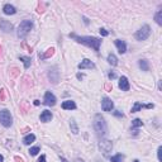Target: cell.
<instances>
[{"mask_svg":"<svg viewBox=\"0 0 162 162\" xmlns=\"http://www.w3.org/2000/svg\"><path fill=\"white\" fill-rule=\"evenodd\" d=\"M161 152H162V147H161V146H160V147H158V149H157V158H158V161H162L161 160Z\"/></svg>","mask_w":162,"mask_h":162,"instance_id":"cell-31","label":"cell"},{"mask_svg":"<svg viewBox=\"0 0 162 162\" xmlns=\"http://www.w3.org/2000/svg\"><path fill=\"white\" fill-rule=\"evenodd\" d=\"M34 105H39V100H34Z\"/></svg>","mask_w":162,"mask_h":162,"instance_id":"cell-38","label":"cell"},{"mask_svg":"<svg viewBox=\"0 0 162 162\" xmlns=\"http://www.w3.org/2000/svg\"><path fill=\"white\" fill-rule=\"evenodd\" d=\"M105 87H106V90H109V91H110V90H112V89H113V86H112V85H110V84H109V82H108V84H106V85H105Z\"/></svg>","mask_w":162,"mask_h":162,"instance_id":"cell-33","label":"cell"},{"mask_svg":"<svg viewBox=\"0 0 162 162\" xmlns=\"http://www.w3.org/2000/svg\"><path fill=\"white\" fill-rule=\"evenodd\" d=\"M0 162H4V157H3L1 155H0Z\"/></svg>","mask_w":162,"mask_h":162,"instance_id":"cell-39","label":"cell"},{"mask_svg":"<svg viewBox=\"0 0 162 162\" xmlns=\"http://www.w3.org/2000/svg\"><path fill=\"white\" fill-rule=\"evenodd\" d=\"M0 29L4 33H9L13 30V24L8 22L7 19H4V18H0Z\"/></svg>","mask_w":162,"mask_h":162,"instance_id":"cell-9","label":"cell"},{"mask_svg":"<svg viewBox=\"0 0 162 162\" xmlns=\"http://www.w3.org/2000/svg\"><path fill=\"white\" fill-rule=\"evenodd\" d=\"M82 77H84V75H82V74H77V79H79V80H81Z\"/></svg>","mask_w":162,"mask_h":162,"instance_id":"cell-35","label":"cell"},{"mask_svg":"<svg viewBox=\"0 0 162 162\" xmlns=\"http://www.w3.org/2000/svg\"><path fill=\"white\" fill-rule=\"evenodd\" d=\"M60 158H61V162H69V161H67L65 157H62V156H60Z\"/></svg>","mask_w":162,"mask_h":162,"instance_id":"cell-34","label":"cell"},{"mask_svg":"<svg viewBox=\"0 0 162 162\" xmlns=\"http://www.w3.org/2000/svg\"><path fill=\"white\" fill-rule=\"evenodd\" d=\"M0 124L5 128L11 127V124H13V117H11L10 112L8 109L0 110Z\"/></svg>","mask_w":162,"mask_h":162,"instance_id":"cell-4","label":"cell"},{"mask_svg":"<svg viewBox=\"0 0 162 162\" xmlns=\"http://www.w3.org/2000/svg\"><path fill=\"white\" fill-rule=\"evenodd\" d=\"M99 32H100V34H102L103 37H106V36H109V32H108V30H106L105 28H100Z\"/></svg>","mask_w":162,"mask_h":162,"instance_id":"cell-27","label":"cell"},{"mask_svg":"<svg viewBox=\"0 0 162 162\" xmlns=\"http://www.w3.org/2000/svg\"><path fill=\"white\" fill-rule=\"evenodd\" d=\"M138 66L142 71H149V65L147 60H139L138 61Z\"/></svg>","mask_w":162,"mask_h":162,"instance_id":"cell-18","label":"cell"},{"mask_svg":"<svg viewBox=\"0 0 162 162\" xmlns=\"http://www.w3.org/2000/svg\"><path fill=\"white\" fill-rule=\"evenodd\" d=\"M149 34H151V28H149V26L146 24L136 32V39L137 41H146L149 37Z\"/></svg>","mask_w":162,"mask_h":162,"instance_id":"cell-5","label":"cell"},{"mask_svg":"<svg viewBox=\"0 0 162 162\" xmlns=\"http://www.w3.org/2000/svg\"><path fill=\"white\" fill-rule=\"evenodd\" d=\"M38 162H46V156H44V155H42L41 157L38 158Z\"/></svg>","mask_w":162,"mask_h":162,"instance_id":"cell-32","label":"cell"},{"mask_svg":"<svg viewBox=\"0 0 162 162\" xmlns=\"http://www.w3.org/2000/svg\"><path fill=\"white\" fill-rule=\"evenodd\" d=\"M108 77H109V80H114V79H117V74L114 71H112L108 74Z\"/></svg>","mask_w":162,"mask_h":162,"instance_id":"cell-28","label":"cell"},{"mask_svg":"<svg viewBox=\"0 0 162 162\" xmlns=\"http://www.w3.org/2000/svg\"><path fill=\"white\" fill-rule=\"evenodd\" d=\"M70 128H71V132L74 134H79V127H77V124H76L75 119H71V120H70Z\"/></svg>","mask_w":162,"mask_h":162,"instance_id":"cell-20","label":"cell"},{"mask_svg":"<svg viewBox=\"0 0 162 162\" xmlns=\"http://www.w3.org/2000/svg\"><path fill=\"white\" fill-rule=\"evenodd\" d=\"M142 125H143V122L138 118L132 120V127H134V128H139V127H142Z\"/></svg>","mask_w":162,"mask_h":162,"instance_id":"cell-26","label":"cell"},{"mask_svg":"<svg viewBox=\"0 0 162 162\" xmlns=\"http://www.w3.org/2000/svg\"><path fill=\"white\" fill-rule=\"evenodd\" d=\"M93 125H94V129H95L96 134L99 137H104L108 133V124H106L105 119H104L102 114H95Z\"/></svg>","mask_w":162,"mask_h":162,"instance_id":"cell-2","label":"cell"},{"mask_svg":"<svg viewBox=\"0 0 162 162\" xmlns=\"http://www.w3.org/2000/svg\"><path fill=\"white\" fill-rule=\"evenodd\" d=\"M15 161H17V162H23V160H22V158H19V157H15Z\"/></svg>","mask_w":162,"mask_h":162,"instance_id":"cell-37","label":"cell"},{"mask_svg":"<svg viewBox=\"0 0 162 162\" xmlns=\"http://www.w3.org/2000/svg\"><path fill=\"white\" fill-rule=\"evenodd\" d=\"M56 102H57L56 96H54L51 91H46V94H44V105L53 106V105H56Z\"/></svg>","mask_w":162,"mask_h":162,"instance_id":"cell-7","label":"cell"},{"mask_svg":"<svg viewBox=\"0 0 162 162\" xmlns=\"http://www.w3.org/2000/svg\"><path fill=\"white\" fill-rule=\"evenodd\" d=\"M155 20L158 26H162V10H158L155 15Z\"/></svg>","mask_w":162,"mask_h":162,"instance_id":"cell-23","label":"cell"},{"mask_svg":"<svg viewBox=\"0 0 162 162\" xmlns=\"http://www.w3.org/2000/svg\"><path fill=\"white\" fill-rule=\"evenodd\" d=\"M53 53H54V48H48L47 52H46L44 54H42V56H39V57H42L43 60H46V58H48V57H51Z\"/></svg>","mask_w":162,"mask_h":162,"instance_id":"cell-24","label":"cell"},{"mask_svg":"<svg viewBox=\"0 0 162 162\" xmlns=\"http://www.w3.org/2000/svg\"><path fill=\"white\" fill-rule=\"evenodd\" d=\"M114 43H115V46H117V48H118V51H119V53L120 54H123V53L127 52V43H125L124 41H122V39H117Z\"/></svg>","mask_w":162,"mask_h":162,"instance_id":"cell-13","label":"cell"},{"mask_svg":"<svg viewBox=\"0 0 162 162\" xmlns=\"http://www.w3.org/2000/svg\"><path fill=\"white\" fill-rule=\"evenodd\" d=\"M123 161H124V155H122V153H118L110 157V162H123Z\"/></svg>","mask_w":162,"mask_h":162,"instance_id":"cell-22","label":"cell"},{"mask_svg":"<svg viewBox=\"0 0 162 162\" xmlns=\"http://www.w3.org/2000/svg\"><path fill=\"white\" fill-rule=\"evenodd\" d=\"M113 114H114L115 117H118V118H123V117H124V114H123V113H122V112H119V110H115L114 113H113Z\"/></svg>","mask_w":162,"mask_h":162,"instance_id":"cell-30","label":"cell"},{"mask_svg":"<svg viewBox=\"0 0 162 162\" xmlns=\"http://www.w3.org/2000/svg\"><path fill=\"white\" fill-rule=\"evenodd\" d=\"M19 60L23 61L24 69H29V66H30V57H28V56H19Z\"/></svg>","mask_w":162,"mask_h":162,"instance_id":"cell-21","label":"cell"},{"mask_svg":"<svg viewBox=\"0 0 162 162\" xmlns=\"http://www.w3.org/2000/svg\"><path fill=\"white\" fill-rule=\"evenodd\" d=\"M52 113L50 110H43L41 113V117H39V119H41V122H43V123H48V122L52 120Z\"/></svg>","mask_w":162,"mask_h":162,"instance_id":"cell-14","label":"cell"},{"mask_svg":"<svg viewBox=\"0 0 162 162\" xmlns=\"http://www.w3.org/2000/svg\"><path fill=\"white\" fill-rule=\"evenodd\" d=\"M74 162H84V160H82V158H76Z\"/></svg>","mask_w":162,"mask_h":162,"instance_id":"cell-36","label":"cell"},{"mask_svg":"<svg viewBox=\"0 0 162 162\" xmlns=\"http://www.w3.org/2000/svg\"><path fill=\"white\" fill-rule=\"evenodd\" d=\"M61 106H62V109H65V110H75L76 109V104H75V102H72V100H66V102H63L61 104Z\"/></svg>","mask_w":162,"mask_h":162,"instance_id":"cell-15","label":"cell"},{"mask_svg":"<svg viewBox=\"0 0 162 162\" xmlns=\"http://www.w3.org/2000/svg\"><path fill=\"white\" fill-rule=\"evenodd\" d=\"M99 149L103 152L104 156H106L109 152H112V149H113L112 140H109V139H102L99 142Z\"/></svg>","mask_w":162,"mask_h":162,"instance_id":"cell-6","label":"cell"},{"mask_svg":"<svg viewBox=\"0 0 162 162\" xmlns=\"http://www.w3.org/2000/svg\"><path fill=\"white\" fill-rule=\"evenodd\" d=\"M36 140V136L33 133H30V134H28V136H26L24 137V139H23V143L26 146H29V145H32L33 142Z\"/></svg>","mask_w":162,"mask_h":162,"instance_id":"cell-17","label":"cell"},{"mask_svg":"<svg viewBox=\"0 0 162 162\" xmlns=\"http://www.w3.org/2000/svg\"><path fill=\"white\" fill-rule=\"evenodd\" d=\"M33 28V22L32 20H23V22H20V24L18 26V30H17V36L19 38H26L27 36H28V33L32 30Z\"/></svg>","mask_w":162,"mask_h":162,"instance_id":"cell-3","label":"cell"},{"mask_svg":"<svg viewBox=\"0 0 162 162\" xmlns=\"http://www.w3.org/2000/svg\"><path fill=\"white\" fill-rule=\"evenodd\" d=\"M119 89H120L122 91H128L130 89L129 81H128V79L125 77V76H122V77L119 79Z\"/></svg>","mask_w":162,"mask_h":162,"instance_id":"cell-12","label":"cell"},{"mask_svg":"<svg viewBox=\"0 0 162 162\" xmlns=\"http://www.w3.org/2000/svg\"><path fill=\"white\" fill-rule=\"evenodd\" d=\"M153 104H142V103H139V102H136L134 103V105H133V108H132V113H137V112H139L142 108H147V109H152L153 108Z\"/></svg>","mask_w":162,"mask_h":162,"instance_id":"cell-11","label":"cell"},{"mask_svg":"<svg viewBox=\"0 0 162 162\" xmlns=\"http://www.w3.org/2000/svg\"><path fill=\"white\" fill-rule=\"evenodd\" d=\"M0 93H1V96H0V100H1V102H4V100H5V96H7V90H5V89H3V90L0 91Z\"/></svg>","mask_w":162,"mask_h":162,"instance_id":"cell-29","label":"cell"},{"mask_svg":"<svg viewBox=\"0 0 162 162\" xmlns=\"http://www.w3.org/2000/svg\"><path fill=\"white\" fill-rule=\"evenodd\" d=\"M39 151H41V148L38 147V146H36V147H32V148H29V155L30 156H37L39 153Z\"/></svg>","mask_w":162,"mask_h":162,"instance_id":"cell-25","label":"cell"},{"mask_svg":"<svg viewBox=\"0 0 162 162\" xmlns=\"http://www.w3.org/2000/svg\"><path fill=\"white\" fill-rule=\"evenodd\" d=\"M106 60H108V62L110 63L112 66H117L118 65V58H117V56H115L114 53H109Z\"/></svg>","mask_w":162,"mask_h":162,"instance_id":"cell-19","label":"cell"},{"mask_svg":"<svg viewBox=\"0 0 162 162\" xmlns=\"http://www.w3.org/2000/svg\"><path fill=\"white\" fill-rule=\"evenodd\" d=\"M102 109L104 112L110 113L113 109H114V103H113L109 97H104V99L102 100Z\"/></svg>","mask_w":162,"mask_h":162,"instance_id":"cell-8","label":"cell"},{"mask_svg":"<svg viewBox=\"0 0 162 162\" xmlns=\"http://www.w3.org/2000/svg\"><path fill=\"white\" fill-rule=\"evenodd\" d=\"M79 67V70H85V69H95V63L93 62V61H90V60H87V58H85V60H82L80 63L77 65Z\"/></svg>","mask_w":162,"mask_h":162,"instance_id":"cell-10","label":"cell"},{"mask_svg":"<svg viewBox=\"0 0 162 162\" xmlns=\"http://www.w3.org/2000/svg\"><path fill=\"white\" fill-rule=\"evenodd\" d=\"M70 38H74L77 43H81L84 46L94 48L96 52H99L100 50V44H102V39L96 38V37H87V36H77L75 33H70L69 34Z\"/></svg>","mask_w":162,"mask_h":162,"instance_id":"cell-1","label":"cell"},{"mask_svg":"<svg viewBox=\"0 0 162 162\" xmlns=\"http://www.w3.org/2000/svg\"><path fill=\"white\" fill-rule=\"evenodd\" d=\"M134 162H139V161L138 160H134Z\"/></svg>","mask_w":162,"mask_h":162,"instance_id":"cell-40","label":"cell"},{"mask_svg":"<svg viewBox=\"0 0 162 162\" xmlns=\"http://www.w3.org/2000/svg\"><path fill=\"white\" fill-rule=\"evenodd\" d=\"M3 13L7 14V15H13V14L17 13V9L10 4H5L4 7H3Z\"/></svg>","mask_w":162,"mask_h":162,"instance_id":"cell-16","label":"cell"}]
</instances>
